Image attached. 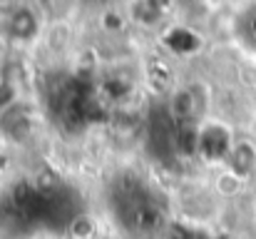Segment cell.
I'll return each instance as SVG.
<instances>
[{
	"label": "cell",
	"instance_id": "7a4b0ae2",
	"mask_svg": "<svg viewBox=\"0 0 256 239\" xmlns=\"http://www.w3.org/2000/svg\"><path fill=\"white\" fill-rule=\"evenodd\" d=\"M38 30H40V20H38V15H35L32 8L20 5V8H15L10 13V18H8V35L12 40L30 43L38 35Z\"/></svg>",
	"mask_w": 256,
	"mask_h": 239
},
{
	"label": "cell",
	"instance_id": "6da1fadb",
	"mask_svg": "<svg viewBox=\"0 0 256 239\" xmlns=\"http://www.w3.org/2000/svg\"><path fill=\"white\" fill-rule=\"evenodd\" d=\"M234 142L226 127L222 125H199V140H196V155L209 162H222L229 157Z\"/></svg>",
	"mask_w": 256,
	"mask_h": 239
}]
</instances>
